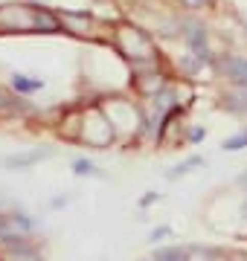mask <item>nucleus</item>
<instances>
[{
  "label": "nucleus",
  "mask_w": 247,
  "mask_h": 261,
  "mask_svg": "<svg viewBox=\"0 0 247 261\" xmlns=\"http://www.w3.org/2000/svg\"><path fill=\"white\" fill-rule=\"evenodd\" d=\"M241 87H247V84H241Z\"/></svg>",
  "instance_id": "9b49d317"
},
{
  "label": "nucleus",
  "mask_w": 247,
  "mask_h": 261,
  "mask_svg": "<svg viewBox=\"0 0 247 261\" xmlns=\"http://www.w3.org/2000/svg\"><path fill=\"white\" fill-rule=\"evenodd\" d=\"M189 44H192V49H195V56H198V61L204 64L209 58V53H207V44H204V35H201V29L198 27H189Z\"/></svg>",
  "instance_id": "7ed1b4c3"
},
{
  "label": "nucleus",
  "mask_w": 247,
  "mask_h": 261,
  "mask_svg": "<svg viewBox=\"0 0 247 261\" xmlns=\"http://www.w3.org/2000/svg\"><path fill=\"white\" fill-rule=\"evenodd\" d=\"M35 27H41V29H47V32H53V29L58 27V20L50 15V12H38L35 15Z\"/></svg>",
  "instance_id": "0eeeda50"
},
{
  "label": "nucleus",
  "mask_w": 247,
  "mask_h": 261,
  "mask_svg": "<svg viewBox=\"0 0 247 261\" xmlns=\"http://www.w3.org/2000/svg\"><path fill=\"white\" fill-rule=\"evenodd\" d=\"M76 171H87V174H93L96 168L90 166V163H85V160H79V163H76Z\"/></svg>",
  "instance_id": "9d476101"
},
{
  "label": "nucleus",
  "mask_w": 247,
  "mask_h": 261,
  "mask_svg": "<svg viewBox=\"0 0 247 261\" xmlns=\"http://www.w3.org/2000/svg\"><path fill=\"white\" fill-rule=\"evenodd\" d=\"M227 108L230 111H247V87H238L233 93H227Z\"/></svg>",
  "instance_id": "20e7f679"
},
{
  "label": "nucleus",
  "mask_w": 247,
  "mask_h": 261,
  "mask_svg": "<svg viewBox=\"0 0 247 261\" xmlns=\"http://www.w3.org/2000/svg\"><path fill=\"white\" fill-rule=\"evenodd\" d=\"M241 145H247V134H241V137H233V140L224 142V148L233 151V148H241Z\"/></svg>",
  "instance_id": "1a4fd4ad"
},
{
  "label": "nucleus",
  "mask_w": 247,
  "mask_h": 261,
  "mask_svg": "<svg viewBox=\"0 0 247 261\" xmlns=\"http://www.w3.org/2000/svg\"><path fill=\"white\" fill-rule=\"evenodd\" d=\"M221 70L238 84H247V58H224L221 61Z\"/></svg>",
  "instance_id": "f03ea898"
},
{
  "label": "nucleus",
  "mask_w": 247,
  "mask_h": 261,
  "mask_svg": "<svg viewBox=\"0 0 247 261\" xmlns=\"http://www.w3.org/2000/svg\"><path fill=\"white\" fill-rule=\"evenodd\" d=\"M186 261H215V255L207 250H186Z\"/></svg>",
  "instance_id": "6e6552de"
},
{
  "label": "nucleus",
  "mask_w": 247,
  "mask_h": 261,
  "mask_svg": "<svg viewBox=\"0 0 247 261\" xmlns=\"http://www.w3.org/2000/svg\"><path fill=\"white\" fill-rule=\"evenodd\" d=\"M12 84H15L18 90H27V93H32V90H41V87H44V82H38V79H27V75H12Z\"/></svg>",
  "instance_id": "39448f33"
},
{
  "label": "nucleus",
  "mask_w": 247,
  "mask_h": 261,
  "mask_svg": "<svg viewBox=\"0 0 247 261\" xmlns=\"http://www.w3.org/2000/svg\"><path fill=\"white\" fill-rule=\"evenodd\" d=\"M64 27L73 29V32H87V29H90V18H82V15H64Z\"/></svg>",
  "instance_id": "423d86ee"
},
{
  "label": "nucleus",
  "mask_w": 247,
  "mask_h": 261,
  "mask_svg": "<svg viewBox=\"0 0 247 261\" xmlns=\"http://www.w3.org/2000/svg\"><path fill=\"white\" fill-rule=\"evenodd\" d=\"M29 229L32 226H29L27 218H0V241L6 244H18Z\"/></svg>",
  "instance_id": "f257e3e1"
}]
</instances>
